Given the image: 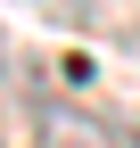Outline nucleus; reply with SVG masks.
<instances>
[{
  "label": "nucleus",
  "instance_id": "f257e3e1",
  "mask_svg": "<svg viewBox=\"0 0 140 148\" xmlns=\"http://www.w3.org/2000/svg\"><path fill=\"white\" fill-rule=\"evenodd\" d=\"M33 132H41V148H115V132L91 107H74V99H41L33 107Z\"/></svg>",
  "mask_w": 140,
  "mask_h": 148
},
{
  "label": "nucleus",
  "instance_id": "f03ea898",
  "mask_svg": "<svg viewBox=\"0 0 140 148\" xmlns=\"http://www.w3.org/2000/svg\"><path fill=\"white\" fill-rule=\"evenodd\" d=\"M0 74H8V33H0Z\"/></svg>",
  "mask_w": 140,
  "mask_h": 148
}]
</instances>
